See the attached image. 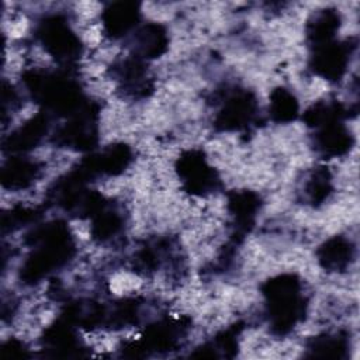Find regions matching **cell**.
I'll use <instances>...</instances> for the list:
<instances>
[{"instance_id":"ba28073f","label":"cell","mask_w":360,"mask_h":360,"mask_svg":"<svg viewBox=\"0 0 360 360\" xmlns=\"http://www.w3.org/2000/svg\"><path fill=\"white\" fill-rule=\"evenodd\" d=\"M271 111L276 120L288 121L297 114V101L290 93L280 89L273 93Z\"/></svg>"},{"instance_id":"3957f363","label":"cell","mask_w":360,"mask_h":360,"mask_svg":"<svg viewBox=\"0 0 360 360\" xmlns=\"http://www.w3.org/2000/svg\"><path fill=\"white\" fill-rule=\"evenodd\" d=\"M138 20L135 3H114L104 13V24L112 35L125 34Z\"/></svg>"},{"instance_id":"30bf717a","label":"cell","mask_w":360,"mask_h":360,"mask_svg":"<svg viewBox=\"0 0 360 360\" xmlns=\"http://www.w3.org/2000/svg\"><path fill=\"white\" fill-rule=\"evenodd\" d=\"M339 25V17L330 10H323L311 24V37L316 41L328 39Z\"/></svg>"},{"instance_id":"5b68a950","label":"cell","mask_w":360,"mask_h":360,"mask_svg":"<svg viewBox=\"0 0 360 360\" xmlns=\"http://www.w3.org/2000/svg\"><path fill=\"white\" fill-rule=\"evenodd\" d=\"M181 172L184 173L186 180L190 181L193 188L204 190L212 183L210 167H207L204 159L201 158H195L193 155L186 158Z\"/></svg>"},{"instance_id":"9c48e42d","label":"cell","mask_w":360,"mask_h":360,"mask_svg":"<svg viewBox=\"0 0 360 360\" xmlns=\"http://www.w3.org/2000/svg\"><path fill=\"white\" fill-rule=\"evenodd\" d=\"M35 174L34 165L28 162H13L10 163V167H6L3 172L4 183H10V187H24L31 181V179Z\"/></svg>"},{"instance_id":"8fae6325","label":"cell","mask_w":360,"mask_h":360,"mask_svg":"<svg viewBox=\"0 0 360 360\" xmlns=\"http://www.w3.org/2000/svg\"><path fill=\"white\" fill-rule=\"evenodd\" d=\"M139 42L145 55H158L166 44L165 32L159 25H148L141 31Z\"/></svg>"},{"instance_id":"277c9868","label":"cell","mask_w":360,"mask_h":360,"mask_svg":"<svg viewBox=\"0 0 360 360\" xmlns=\"http://www.w3.org/2000/svg\"><path fill=\"white\" fill-rule=\"evenodd\" d=\"M346 51L338 45L323 48L315 58V68L325 77H339L346 65Z\"/></svg>"},{"instance_id":"6da1fadb","label":"cell","mask_w":360,"mask_h":360,"mask_svg":"<svg viewBox=\"0 0 360 360\" xmlns=\"http://www.w3.org/2000/svg\"><path fill=\"white\" fill-rule=\"evenodd\" d=\"M264 294L267 295L276 326L284 330L294 325L302 309L298 281L292 277H278L267 284Z\"/></svg>"},{"instance_id":"7a4b0ae2","label":"cell","mask_w":360,"mask_h":360,"mask_svg":"<svg viewBox=\"0 0 360 360\" xmlns=\"http://www.w3.org/2000/svg\"><path fill=\"white\" fill-rule=\"evenodd\" d=\"M44 46L56 58H72L79 51V39L60 18H48L39 28Z\"/></svg>"},{"instance_id":"8992f818","label":"cell","mask_w":360,"mask_h":360,"mask_svg":"<svg viewBox=\"0 0 360 360\" xmlns=\"http://www.w3.org/2000/svg\"><path fill=\"white\" fill-rule=\"evenodd\" d=\"M252 105H253V101L249 100L246 94L232 97L222 111L224 127H231V125L238 127L243 124V121L249 120L252 114Z\"/></svg>"},{"instance_id":"52a82bcc","label":"cell","mask_w":360,"mask_h":360,"mask_svg":"<svg viewBox=\"0 0 360 360\" xmlns=\"http://www.w3.org/2000/svg\"><path fill=\"white\" fill-rule=\"evenodd\" d=\"M349 259H350V246L347 245V242L342 239H332L322 249L321 260L323 262L325 267L340 269L345 264H347Z\"/></svg>"}]
</instances>
